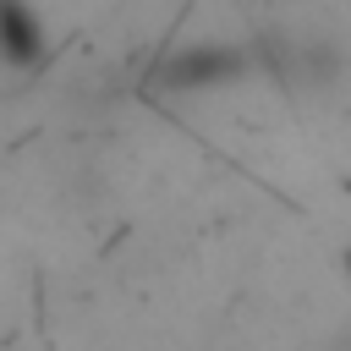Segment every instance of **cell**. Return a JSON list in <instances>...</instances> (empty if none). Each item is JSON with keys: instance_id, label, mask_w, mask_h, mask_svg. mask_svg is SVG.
<instances>
[{"instance_id": "6da1fadb", "label": "cell", "mask_w": 351, "mask_h": 351, "mask_svg": "<svg viewBox=\"0 0 351 351\" xmlns=\"http://www.w3.org/2000/svg\"><path fill=\"white\" fill-rule=\"evenodd\" d=\"M38 22H33V11L22 5V0H0V55L5 60H33L38 55Z\"/></svg>"}]
</instances>
